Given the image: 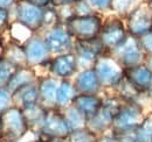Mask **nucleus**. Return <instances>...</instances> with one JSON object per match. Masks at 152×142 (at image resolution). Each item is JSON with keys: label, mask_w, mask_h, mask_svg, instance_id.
Returning a JSON list of instances; mask_svg holds the SVG:
<instances>
[{"label": "nucleus", "mask_w": 152, "mask_h": 142, "mask_svg": "<svg viewBox=\"0 0 152 142\" xmlns=\"http://www.w3.org/2000/svg\"><path fill=\"white\" fill-rule=\"evenodd\" d=\"M28 125L18 106L8 107L0 115V135L7 142H17L28 132Z\"/></svg>", "instance_id": "f257e3e1"}, {"label": "nucleus", "mask_w": 152, "mask_h": 142, "mask_svg": "<svg viewBox=\"0 0 152 142\" xmlns=\"http://www.w3.org/2000/svg\"><path fill=\"white\" fill-rule=\"evenodd\" d=\"M143 107L136 101H124L118 114L115 117L111 129L114 135L122 136L133 130L144 121Z\"/></svg>", "instance_id": "f03ea898"}, {"label": "nucleus", "mask_w": 152, "mask_h": 142, "mask_svg": "<svg viewBox=\"0 0 152 142\" xmlns=\"http://www.w3.org/2000/svg\"><path fill=\"white\" fill-rule=\"evenodd\" d=\"M94 70L101 86L104 88H116L125 77V69L111 56H99L94 64Z\"/></svg>", "instance_id": "7ed1b4c3"}, {"label": "nucleus", "mask_w": 152, "mask_h": 142, "mask_svg": "<svg viewBox=\"0 0 152 142\" xmlns=\"http://www.w3.org/2000/svg\"><path fill=\"white\" fill-rule=\"evenodd\" d=\"M102 26V19L94 14L74 17L66 22L67 29L77 41H88L97 38L99 36Z\"/></svg>", "instance_id": "20e7f679"}, {"label": "nucleus", "mask_w": 152, "mask_h": 142, "mask_svg": "<svg viewBox=\"0 0 152 142\" xmlns=\"http://www.w3.org/2000/svg\"><path fill=\"white\" fill-rule=\"evenodd\" d=\"M124 103H121L118 98H108L103 100L101 109L87 121V128L96 135L103 133L108 128H111L115 117L118 114Z\"/></svg>", "instance_id": "39448f33"}, {"label": "nucleus", "mask_w": 152, "mask_h": 142, "mask_svg": "<svg viewBox=\"0 0 152 142\" xmlns=\"http://www.w3.org/2000/svg\"><path fill=\"white\" fill-rule=\"evenodd\" d=\"M113 54L124 69L143 64V59L145 56L144 50L140 47L139 40L131 35H128L126 40L118 48L113 50Z\"/></svg>", "instance_id": "423d86ee"}, {"label": "nucleus", "mask_w": 152, "mask_h": 142, "mask_svg": "<svg viewBox=\"0 0 152 142\" xmlns=\"http://www.w3.org/2000/svg\"><path fill=\"white\" fill-rule=\"evenodd\" d=\"M128 34L140 37L152 32V12L146 5H140L129 13L126 21Z\"/></svg>", "instance_id": "0eeeda50"}, {"label": "nucleus", "mask_w": 152, "mask_h": 142, "mask_svg": "<svg viewBox=\"0 0 152 142\" xmlns=\"http://www.w3.org/2000/svg\"><path fill=\"white\" fill-rule=\"evenodd\" d=\"M104 47L99 38L88 40V41H77L75 43V55L77 57V65L86 69L94 68V64L102 53Z\"/></svg>", "instance_id": "6e6552de"}, {"label": "nucleus", "mask_w": 152, "mask_h": 142, "mask_svg": "<svg viewBox=\"0 0 152 142\" xmlns=\"http://www.w3.org/2000/svg\"><path fill=\"white\" fill-rule=\"evenodd\" d=\"M128 35V30L122 21L118 19H111L102 26L98 38L102 42L104 49L113 51L126 40Z\"/></svg>", "instance_id": "1a4fd4ad"}, {"label": "nucleus", "mask_w": 152, "mask_h": 142, "mask_svg": "<svg viewBox=\"0 0 152 142\" xmlns=\"http://www.w3.org/2000/svg\"><path fill=\"white\" fill-rule=\"evenodd\" d=\"M40 132L43 135L48 136L49 139L66 140L72 130L63 117V113L58 112L54 108H49V109H47L43 126Z\"/></svg>", "instance_id": "9d476101"}, {"label": "nucleus", "mask_w": 152, "mask_h": 142, "mask_svg": "<svg viewBox=\"0 0 152 142\" xmlns=\"http://www.w3.org/2000/svg\"><path fill=\"white\" fill-rule=\"evenodd\" d=\"M17 18L18 22L31 32H37L43 25V9L26 0H21L17 2Z\"/></svg>", "instance_id": "9b49d317"}, {"label": "nucleus", "mask_w": 152, "mask_h": 142, "mask_svg": "<svg viewBox=\"0 0 152 142\" xmlns=\"http://www.w3.org/2000/svg\"><path fill=\"white\" fill-rule=\"evenodd\" d=\"M43 40L52 54L61 55L70 53V49L73 48V36L67 27L60 25L49 29Z\"/></svg>", "instance_id": "f8f14e48"}, {"label": "nucleus", "mask_w": 152, "mask_h": 142, "mask_svg": "<svg viewBox=\"0 0 152 142\" xmlns=\"http://www.w3.org/2000/svg\"><path fill=\"white\" fill-rule=\"evenodd\" d=\"M26 61L28 65H41L49 61L50 50L47 47L45 40L39 37H31L23 46Z\"/></svg>", "instance_id": "ddd939ff"}, {"label": "nucleus", "mask_w": 152, "mask_h": 142, "mask_svg": "<svg viewBox=\"0 0 152 142\" xmlns=\"http://www.w3.org/2000/svg\"><path fill=\"white\" fill-rule=\"evenodd\" d=\"M77 68V57L74 53L61 54L50 61L52 73L62 79H67L73 76Z\"/></svg>", "instance_id": "4468645a"}, {"label": "nucleus", "mask_w": 152, "mask_h": 142, "mask_svg": "<svg viewBox=\"0 0 152 142\" xmlns=\"http://www.w3.org/2000/svg\"><path fill=\"white\" fill-rule=\"evenodd\" d=\"M125 78L132 84L139 92L151 89L152 71L146 64H139L132 68L125 69Z\"/></svg>", "instance_id": "2eb2a0df"}, {"label": "nucleus", "mask_w": 152, "mask_h": 142, "mask_svg": "<svg viewBox=\"0 0 152 142\" xmlns=\"http://www.w3.org/2000/svg\"><path fill=\"white\" fill-rule=\"evenodd\" d=\"M74 86L78 94H96L101 88V84L94 68L81 71L76 77Z\"/></svg>", "instance_id": "dca6fc26"}, {"label": "nucleus", "mask_w": 152, "mask_h": 142, "mask_svg": "<svg viewBox=\"0 0 152 142\" xmlns=\"http://www.w3.org/2000/svg\"><path fill=\"white\" fill-rule=\"evenodd\" d=\"M103 100L97 94H77L72 105L75 106L87 119H90L101 109Z\"/></svg>", "instance_id": "f3484780"}, {"label": "nucleus", "mask_w": 152, "mask_h": 142, "mask_svg": "<svg viewBox=\"0 0 152 142\" xmlns=\"http://www.w3.org/2000/svg\"><path fill=\"white\" fill-rule=\"evenodd\" d=\"M60 83L53 77L41 78L39 82V93L42 104L49 106H56V93Z\"/></svg>", "instance_id": "a211bd4d"}, {"label": "nucleus", "mask_w": 152, "mask_h": 142, "mask_svg": "<svg viewBox=\"0 0 152 142\" xmlns=\"http://www.w3.org/2000/svg\"><path fill=\"white\" fill-rule=\"evenodd\" d=\"M12 99L18 104L17 106L20 108H23L29 105L39 104L40 100V93H39V88L33 83L29 85H26L23 88L18 90L12 94Z\"/></svg>", "instance_id": "6ab92c4d"}, {"label": "nucleus", "mask_w": 152, "mask_h": 142, "mask_svg": "<svg viewBox=\"0 0 152 142\" xmlns=\"http://www.w3.org/2000/svg\"><path fill=\"white\" fill-rule=\"evenodd\" d=\"M35 80V73L34 71L29 68H19L18 71L14 73V76L12 77V79L10 80V83L6 85L7 90L13 94L14 92H17L21 88L33 84Z\"/></svg>", "instance_id": "aec40b11"}, {"label": "nucleus", "mask_w": 152, "mask_h": 142, "mask_svg": "<svg viewBox=\"0 0 152 142\" xmlns=\"http://www.w3.org/2000/svg\"><path fill=\"white\" fill-rule=\"evenodd\" d=\"M21 109H22V113H23L25 119L27 121L28 128L34 127V128H39L41 130V128L43 126L45 118H46L47 109L40 104L29 105V106L23 107Z\"/></svg>", "instance_id": "412c9836"}, {"label": "nucleus", "mask_w": 152, "mask_h": 142, "mask_svg": "<svg viewBox=\"0 0 152 142\" xmlns=\"http://www.w3.org/2000/svg\"><path fill=\"white\" fill-rule=\"evenodd\" d=\"M77 92L74 86V84H72L69 80L67 79H62L60 82L58 89L56 93V106L58 107H68L69 104L73 103L74 98H75Z\"/></svg>", "instance_id": "4be33fe9"}, {"label": "nucleus", "mask_w": 152, "mask_h": 142, "mask_svg": "<svg viewBox=\"0 0 152 142\" xmlns=\"http://www.w3.org/2000/svg\"><path fill=\"white\" fill-rule=\"evenodd\" d=\"M63 117L69 126L70 130H76V129H81V128L87 127L88 119L73 105L66 107V111L63 112Z\"/></svg>", "instance_id": "5701e85b"}, {"label": "nucleus", "mask_w": 152, "mask_h": 142, "mask_svg": "<svg viewBox=\"0 0 152 142\" xmlns=\"http://www.w3.org/2000/svg\"><path fill=\"white\" fill-rule=\"evenodd\" d=\"M132 135L134 142H152V117L145 118L132 132Z\"/></svg>", "instance_id": "b1692460"}, {"label": "nucleus", "mask_w": 152, "mask_h": 142, "mask_svg": "<svg viewBox=\"0 0 152 142\" xmlns=\"http://www.w3.org/2000/svg\"><path fill=\"white\" fill-rule=\"evenodd\" d=\"M4 58L8 59L13 64H15L18 68H23L25 64H27L25 49L19 47L18 44H11L10 47H7Z\"/></svg>", "instance_id": "393cba45"}, {"label": "nucleus", "mask_w": 152, "mask_h": 142, "mask_svg": "<svg viewBox=\"0 0 152 142\" xmlns=\"http://www.w3.org/2000/svg\"><path fill=\"white\" fill-rule=\"evenodd\" d=\"M97 138L98 136L95 133H93L90 129L86 127V128L72 130L68 138L66 139V142H96Z\"/></svg>", "instance_id": "a878e982"}, {"label": "nucleus", "mask_w": 152, "mask_h": 142, "mask_svg": "<svg viewBox=\"0 0 152 142\" xmlns=\"http://www.w3.org/2000/svg\"><path fill=\"white\" fill-rule=\"evenodd\" d=\"M18 67L6 58L0 59V85H7L14 73L18 71Z\"/></svg>", "instance_id": "bb28decb"}, {"label": "nucleus", "mask_w": 152, "mask_h": 142, "mask_svg": "<svg viewBox=\"0 0 152 142\" xmlns=\"http://www.w3.org/2000/svg\"><path fill=\"white\" fill-rule=\"evenodd\" d=\"M118 92H119V97L124 100V101H134V98L138 96L139 91L133 86L132 84L124 77L122 79V82L116 86Z\"/></svg>", "instance_id": "cd10ccee"}, {"label": "nucleus", "mask_w": 152, "mask_h": 142, "mask_svg": "<svg viewBox=\"0 0 152 142\" xmlns=\"http://www.w3.org/2000/svg\"><path fill=\"white\" fill-rule=\"evenodd\" d=\"M33 32H31L27 27H25L20 22H15L12 26V36L17 41H25V42H27L31 38V34Z\"/></svg>", "instance_id": "c85d7f7f"}, {"label": "nucleus", "mask_w": 152, "mask_h": 142, "mask_svg": "<svg viewBox=\"0 0 152 142\" xmlns=\"http://www.w3.org/2000/svg\"><path fill=\"white\" fill-rule=\"evenodd\" d=\"M58 22H60V18H58L57 12L55 9L47 8L43 11V25H42V27L47 26V27H50V29H52L55 26L60 25Z\"/></svg>", "instance_id": "c756f323"}, {"label": "nucleus", "mask_w": 152, "mask_h": 142, "mask_svg": "<svg viewBox=\"0 0 152 142\" xmlns=\"http://www.w3.org/2000/svg\"><path fill=\"white\" fill-rule=\"evenodd\" d=\"M134 0H113L111 9L121 14H128ZM130 13V12H129Z\"/></svg>", "instance_id": "7c9ffc66"}, {"label": "nucleus", "mask_w": 152, "mask_h": 142, "mask_svg": "<svg viewBox=\"0 0 152 142\" xmlns=\"http://www.w3.org/2000/svg\"><path fill=\"white\" fill-rule=\"evenodd\" d=\"M12 101V93L7 90V88L0 86V115L8 108Z\"/></svg>", "instance_id": "2f4dec72"}, {"label": "nucleus", "mask_w": 152, "mask_h": 142, "mask_svg": "<svg viewBox=\"0 0 152 142\" xmlns=\"http://www.w3.org/2000/svg\"><path fill=\"white\" fill-rule=\"evenodd\" d=\"M139 40V43H140V47L142 49L144 50V53L146 55H151L152 54V32L145 34V35L138 37Z\"/></svg>", "instance_id": "473e14b6"}, {"label": "nucleus", "mask_w": 152, "mask_h": 142, "mask_svg": "<svg viewBox=\"0 0 152 142\" xmlns=\"http://www.w3.org/2000/svg\"><path fill=\"white\" fill-rule=\"evenodd\" d=\"M89 5L97 7L99 9H111L113 0H86Z\"/></svg>", "instance_id": "72a5a7b5"}, {"label": "nucleus", "mask_w": 152, "mask_h": 142, "mask_svg": "<svg viewBox=\"0 0 152 142\" xmlns=\"http://www.w3.org/2000/svg\"><path fill=\"white\" fill-rule=\"evenodd\" d=\"M8 22V11L0 8V30H2Z\"/></svg>", "instance_id": "f704fd0d"}, {"label": "nucleus", "mask_w": 152, "mask_h": 142, "mask_svg": "<svg viewBox=\"0 0 152 142\" xmlns=\"http://www.w3.org/2000/svg\"><path fill=\"white\" fill-rule=\"evenodd\" d=\"M96 142H121V140L116 135H102L97 138Z\"/></svg>", "instance_id": "c9c22d12"}, {"label": "nucleus", "mask_w": 152, "mask_h": 142, "mask_svg": "<svg viewBox=\"0 0 152 142\" xmlns=\"http://www.w3.org/2000/svg\"><path fill=\"white\" fill-rule=\"evenodd\" d=\"M76 1H78V0H52L50 4L54 5V6H57V7H61V6L73 5V4H75Z\"/></svg>", "instance_id": "e433bc0d"}, {"label": "nucleus", "mask_w": 152, "mask_h": 142, "mask_svg": "<svg viewBox=\"0 0 152 142\" xmlns=\"http://www.w3.org/2000/svg\"><path fill=\"white\" fill-rule=\"evenodd\" d=\"M26 1H28V2L33 4V5L38 6V7L43 8V7H47V6L50 4V1H52V0H26Z\"/></svg>", "instance_id": "4c0bfd02"}, {"label": "nucleus", "mask_w": 152, "mask_h": 142, "mask_svg": "<svg viewBox=\"0 0 152 142\" xmlns=\"http://www.w3.org/2000/svg\"><path fill=\"white\" fill-rule=\"evenodd\" d=\"M14 1L15 0H0V8H2V9L10 8L14 4Z\"/></svg>", "instance_id": "58836bf2"}, {"label": "nucleus", "mask_w": 152, "mask_h": 142, "mask_svg": "<svg viewBox=\"0 0 152 142\" xmlns=\"http://www.w3.org/2000/svg\"><path fill=\"white\" fill-rule=\"evenodd\" d=\"M146 65H148V68L152 71V54L151 55H148V58H146V63H145Z\"/></svg>", "instance_id": "ea45409f"}, {"label": "nucleus", "mask_w": 152, "mask_h": 142, "mask_svg": "<svg viewBox=\"0 0 152 142\" xmlns=\"http://www.w3.org/2000/svg\"><path fill=\"white\" fill-rule=\"evenodd\" d=\"M45 142H66V140H63V139H49Z\"/></svg>", "instance_id": "a19ab883"}, {"label": "nucleus", "mask_w": 152, "mask_h": 142, "mask_svg": "<svg viewBox=\"0 0 152 142\" xmlns=\"http://www.w3.org/2000/svg\"><path fill=\"white\" fill-rule=\"evenodd\" d=\"M148 7L150 8V11H151V12H152V0H150V1L148 2Z\"/></svg>", "instance_id": "79ce46f5"}, {"label": "nucleus", "mask_w": 152, "mask_h": 142, "mask_svg": "<svg viewBox=\"0 0 152 142\" xmlns=\"http://www.w3.org/2000/svg\"><path fill=\"white\" fill-rule=\"evenodd\" d=\"M150 90H151V91H152V84H151V89H150Z\"/></svg>", "instance_id": "37998d69"}]
</instances>
